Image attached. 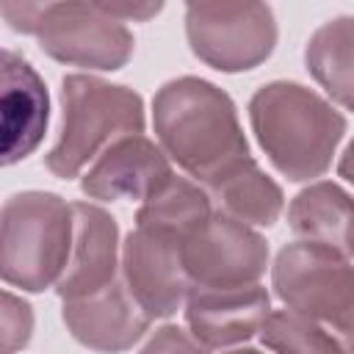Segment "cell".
Instances as JSON below:
<instances>
[{"label": "cell", "instance_id": "cell-1", "mask_svg": "<svg viewBox=\"0 0 354 354\" xmlns=\"http://www.w3.org/2000/svg\"><path fill=\"white\" fill-rule=\"evenodd\" d=\"M152 124L163 152L205 188L252 158L227 91L202 77H177L158 88Z\"/></svg>", "mask_w": 354, "mask_h": 354}, {"label": "cell", "instance_id": "cell-2", "mask_svg": "<svg viewBox=\"0 0 354 354\" xmlns=\"http://www.w3.org/2000/svg\"><path fill=\"white\" fill-rule=\"evenodd\" d=\"M249 122L274 169L296 183L321 177L346 133L343 113L293 80L257 88L249 100Z\"/></svg>", "mask_w": 354, "mask_h": 354}, {"label": "cell", "instance_id": "cell-3", "mask_svg": "<svg viewBox=\"0 0 354 354\" xmlns=\"http://www.w3.org/2000/svg\"><path fill=\"white\" fill-rule=\"evenodd\" d=\"M61 102L58 141L44 158L47 169L61 180H72L113 141L144 133V102L127 86L94 75H66L61 80Z\"/></svg>", "mask_w": 354, "mask_h": 354}, {"label": "cell", "instance_id": "cell-4", "mask_svg": "<svg viewBox=\"0 0 354 354\" xmlns=\"http://www.w3.org/2000/svg\"><path fill=\"white\" fill-rule=\"evenodd\" d=\"M72 205L50 191H22L0 213V274L6 285L39 293L61 279L72 252Z\"/></svg>", "mask_w": 354, "mask_h": 354}, {"label": "cell", "instance_id": "cell-5", "mask_svg": "<svg viewBox=\"0 0 354 354\" xmlns=\"http://www.w3.org/2000/svg\"><path fill=\"white\" fill-rule=\"evenodd\" d=\"M0 14L14 30L33 33L61 64L113 72L133 55V33L102 3H0Z\"/></svg>", "mask_w": 354, "mask_h": 354}, {"label": "cell", "instance_id": "cell-6", "mask_svg": "<svg viewBox=\"0 0 354 354\" xmlns=\"http://www.w3.org/2000/svg\"><path fill=\"white\" fill-rule=\"evenodd\" d=\"M271 285L288 310L326 324L329 332L354 310V266L348 254L324 243L282 246L271 266Z\"/></svg>", "mask_w": 354, "mask_h": 354}, {"label": "cell", "instance_id": "cell-7", "mask_svg": "<svg viewBox=\"0 0 354 354\" xmlns=\"http://www.w3.org/2000/svg\"><path fill=\"white\" fill-rule=\"evenodd\" d=\"M185 36L191 53L207 66L243 72L274 53L277 22L266 3H188Z\"/></svg>", "mask_w": 354, "mask_h": 354}, {"label": "cell", "instance_id": "cell-8", "mask_svg": "<svg viewBox=\"0 0 354 354\" xmlns=\"http://www.w3.org/2000/svg\"><path fill=\"white\" fill-rule=\"evenodd\" d=\"M183 263L191 285L199 288L254 285L266 274L268 243L249 224L216 213L183 243Z\"/></svg>", "mask_w": 354, "mask_h": 354}, {"label": "cell", "instance_id": "cell-9", "mask_svg": "<svg viewBox=\"0 0 354 354\" xmlns=\"http://www.w3.org/2000/svg\"><path fill=\"white\" fill-rule=\"evenodd\" d=\"M122 274L127 290L149 318L174 315L191 290L183 241L144 227H136L122 243Z\"/></svg>", "mask_w": 354, "mask_h": 354}, {"label": "cell", "instance_id": "cell-10", "mask_svg": "<svg viewBox=\"0 0 354 354\" xmlns=\"http://www.w3.org/2000/svg\"><path fill=\"white\" fill-rule=\"evenodd\" d=\"M271 315V296L263 285L199 288L191 285L185 299V321L191 335L207 348H224L249 340Z\"/></svg>", "mask_w": 354, "mask_h": 354}, {"label": "cell", "instance_id": "cell-11", "mask_svg": "<svg viewBox=\"0 0 354 354\" xmlns=\"http://www.w3.org/2000/svg\"><path fill=\"white\" fill-rule=\"evenodd\" d=\"M61 315L77 343L102 354L133 348V343L144 337L152 321L124 282H111L97 293L66 299Z\"/></svg>", "mask_w": 354, "mask_h": 354}, {"label": "cell", "instance_id": "cell-12", "mask_svg": "<svg viewBox=\"0 0 354 354\" xmlns=\"http://www.w3.org/2000/svg\"><path fill=\"white\" fill-rule=\"evenodd\" d=\"M169 155L144 136L113 141L86 171L80 188L91 199H141L147 202L171 180Z\"/></svg>", "mask_w": 354, "mask_h": 354}, {"label": "cell", "instance_id": "cell-13", "mask_svg": "<svg viewBox=\"0 0 354 354\" xmlns=\"http://www.w3.org/2000/svg\"><path fill=\"white\" fill-rule=\"evenodd\" d=\"M72 218H75L72 252L61 279L55 282V290L64 301L108 288L111 282H116V268H119L116 218L88 202H75Z\"/></svg>", "mask_w": 354, "mask_h": 354}, {"label": "cell", "instance_id": "cell-14", "mask_svg": "<svg viewBox=\"0 0 354 354\" xmlns=\"http://www.w3.org/2000/svg\"><path fill=\"white\" fill-rule=\"evenodd\" d=\"M3 163H17L28 158L47 127L50 100L47 86L39 72L14 50H3Z\"/></svg>", "mask_w": 354, "mask_h": 354}, {"label": "cell", "instance_id": "cell-15", "mask_svg": "<svg viewBox=\"0 0 354 354\" xmlns=\"http://www.w3.org/2000/svg\"><path fill=\"white\" fill-rule=\"evenodd\" d=\"M288 224L301 241L324 243L351 254L354 243V196L337 183H313L299 191L288 207Z\"/></svg>", "mask_w": 354, "mask_h": 354}, {"label": "cell", "instance_id": "cell-16", "mask_svg": "<svg viewBox=\"0 0 354 354\" xmlns=\"http://www.w3.org/2000/svg\"><path fill=\"white\" fill-rule=\"evenodd\" d=\"M205 191L218 205V213L243 224L268 227L279 218L285 205L282 188L254 163V158L241 160Z\"/></svg>", "mask_w": 354, "mask_h": 354}, {"label": "cell", "instance_id": "cell-17", "mask_svg": "<svg viewBox=\"0 0 354 354\" xmlns=\"http://www.w3.org/2000/svg\"><path fill=\"white\" fill-rule=\"evenodd\" d=\"M304 64L337 105L354 111V14L324 22L304 47Z\"/></svg>", "mask_w": 354, "mask_h": 354}, {"label": "cell", "instance_id": "cell-18", "mask_svg": "<svg viewBox=\"0 0 354 354\" xmlns=\"http://www.w3.org/2000/svg\"><path fill=\"white\" fill-rule=\"evenodd\" d=\"M210 196L205 188L194 185L185 177H171L155 196H149L138 213L136 227L171 235L177 241H188L194 232H199L210 221Z\"/></svg>", "mask_w": 354, "mask_h": 354}, {"label": "cell", "instance_id": "cell-19", "mask_svg": "<svg viewBox=\"0 0 354 354\" xmlns=\"http://www.w3.org/2000/svg\"><path fill=\"white\" fill-rule=\"evenodd\" d=\"M260 340L274 354H346L329 329L293 310H274L260 329Z\"/></svg>", "mask_w": 354, "mask_h": 354}, {"label": "cell", "instance_id": "cell-20", "mask_svg": "<svg viewBox=\"0 0 354 354\" xmlns=\"http://www.w3.org/2000/svg\"><path fill=\"white\" fill-rule=\"evenodd\" d=\"M3 310H0V354H14L30 340L33 332V313L30 304L14 296L11 290H3Z\"/></svg>", "mask_w": 354, "mask_h": 354}, {"label": "cell", "instance_id": "cell-21", "mask_svg": "<svg viewBox=\"0 0 354 354\" xmlns=\"http://www.w3.org/2000/svg\"><path fill=\"white\" fill-rule=\"evenodd\" d=\"M138 354H207V346H202L191 332L166 324L152 332V337L144 343Z\"/></svg>", "mask_w": 354, "mask_h": 354}, {"label": "cell", "instance_id": "cell-22", "mask_svg": "<svg viewBox=\"0 0 354 354\" xmlns=\"http://www.w3.org/2000/svg\"><path fill=\"white\" fill-rule=\"evenodd\" d=\"M102 8L116 17V19H149L152 14L160 11V3H147V6H136V3H102Z\"/></svg>", "mask_w": 354, "mask_h": 354}, {"label": "cell", "instance_id": "cell-23", "mask_svg": "<svg viewBox=\"0 0 354 354\" xmlns=\"http://www.w3.org/2000/svg\"><path fill=\"white\" fill-rule=\"evenodd\" d=\"M335 332V337H337V343L346 348V354H354V310L332 329Z\"/></svg>", "mask_w": 354, "mask_h": 354}, {"label": "cell", "instance_id": "cell-24", "mask_svg": "<svg viewBox=\"0 0 354 354\" xmlns=\"http://www.w3.org/2000/svg\"><path fill=\"white\" fill-rule=\"evenodd\" d=\"M337 171L340 177H346L351 185H354V141L346 147V152L340 155V163H337Z\"/></svg>", "mask_w": 354, "mask_h": 354}, {"label": "cell", "instance_id": "cell-25", "mask_svg": "<svg viewBox=\"0 0 354 354\" xmlns=\"http://www.w3.org/2000/svg\"><path fill=\"white\" fill-rule=\"evenodd\" d=\"M227 354H260L257 348H232V351H227Z\"/></svg>", "mask_w": 354, "mask_h": 354}, {"label": "cell", "instance_id": "cell-26", "mask_svg": "<svg viewBox=\"0 0 354 354\" xmlns=\"http://www.w3.org/2000/svg\"><path fill=\"white\" fill-rule=\"evenodd\" d=\"M351 254H354V243H351Z\"/></svg>", "mask_w": 354, "mask_h": 354}]
</instances>
